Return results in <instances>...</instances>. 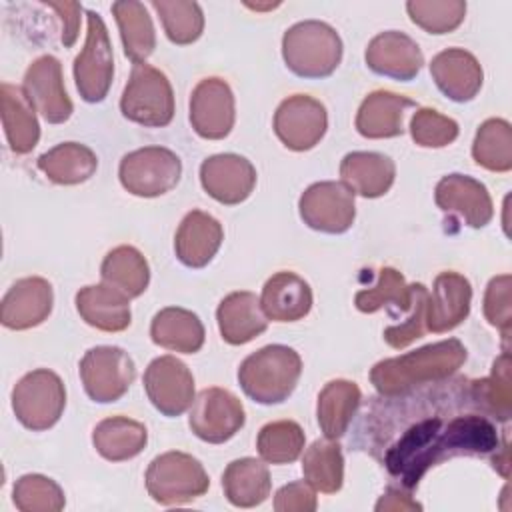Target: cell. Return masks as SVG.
<instances>
[{
	"label": "cell",
	"instance_id": "obj_1",
	"mask_svg": "<svg viewBox=\"0 0 512 512\" xmlns=\"http://www.w3.org/2000/svg\"><path fill=\"white\" fill-rule=\"evenodd\" d=\"M496 426L480 414L422 416L386 446L382 464L402 488L412 490L436 464L452 456H486L498 450Z\"/></svg>",
	"mask_w": 512,
	"mask_h": 512
},
{
	"label": "cell",
	"instance_id": "obj_2",
	"mask_svg": "<svg viewBox=\"0 0 512 512\" xmlns=\"http://www.w3.org/2000/svg\"><path fill=\"white\" fill-rule=\"evenodd\" d=\"M464 360V344L458 338H448L396 358L380 360L370 370V382L382 396L394 398L412 392L416 386L452 376Z\"/></svg>",
	"mask_w": 512,
	"mask_h": 512
},
{
	"label": "cell",
	"instance_id": "obj_3",
	"mask_svg": "<svg viewBox=\"0 0 512 512\" xmlns=\"http://www.w3.org/2000/svg\"><path fill=\"white\" fill-rule=\"evenodd\" d=\"M302 374L300 354L284 344H268L250 356L238 368L240 388L258 404H280L296 388Z\"/></svg>",
	"mask_w": 512,
	"mask_h": 512
},
{
	"label": "cell",
	"instance_id": "obj_4",
	"mask_svg": "<svg viewBox=\"0 0 512 512\" xmlns=\"http://www.w3.org/2000/svg\"><path fill=\"white\" fill-rule=\"evenodd\" d=\"M282 58L300 78H326L342 60V40L322 20L296 22L282 36Z\"/></svg>",
	"mask_w": 512,
	"mask_h": 512
},
{
	"label": "cell",
	"instance_id": "obj_5",
	"mask_svg": "<svg viewBox=\"0 0 512 512\" xmlns=\"http://www.w3.org/2000/svg\"><path fill=\"white\" fill-rule=\"evenodd\" d=\"M144 480L152 500L164 506L192 502L206 494L210 486L200 460L178 450L156 456L148 464Z\"/></svg>",
	"mask_w": 512,
	"mask_h": 512
},
{
	"label": "cell",
	"instance_id": "obj_6",
	"mask_svg": "<svg viewBox=\"0 0 512 512\" xmlns=\"http://www.w3.org/2000/svg\"><path fill=\"white\" fill-rule=\"evenodd\" d=\"M120 112L140 126H168L174 118V92L166 74L146 62L134 64L120 98Z\"/></svg>",
	"mask_w": 512,
	"mask_h": 512
},
{
	"label": "cell",
	"instance_id": "obj_7",
	"mask_svg": "<svg viewBox=\"0 0 512 512\" xmlns=\"http://www.w3.org/2000/svg\"><path fill=\"white\" fill-rule=\"evenodd\" d=\"M66 406V388L60 376L48 368L24 374L12 390V410L18 422L34 432L52 428Z\"/></svg>",
	"mask_w": 512,
	"mask_h": 512
},
{
	"label": "cell",
	"instance_id": "obj_8",
	"mask_svg": "<svg viewBox=\"0 0 512 512\" xmlns=\"http://www.w3.org/2000/svg\"><path fill=\"white\" fill-rule=\"evenodd\" d=\"M182 174V162L170 148L144 146L128 152L118 166L120 184L134 196L156 198L170 192Z\"/></svg>",
	"mask_w": 512,
	"mask_h": 512
},
{
	"label": "cell",
	"instance_id": "obj_9",
	"mask_svg": "<svg viewBox=\"0 0 512 512\" xmlns=\"http://www.w3.org/2000/svg\"><path fill=\"white\" fill-rule=\"evenodd\" d=\"M86 42L74 58V80L80 98L86 102H102L110 90L114 76V54L104 20L98 12H86Z\"/></svg>",
	"mask_w": 512,
	"mask_h": 512
},
{
	"label": "cell",
	"instance_id": "obj_10",
	"mask_svg": "<svg viewBox=\"0 0 512 512\" xmlns=\"http://www.w3.org/2000/svg\"><path fill=\"white\" fill-rule=\"evenodd\" d=\"M80 380L90 400L110 404L120 400L136 378L130 354L118 346H94L80 360Z\"/></svg>",
	"mask_w": 512,
	"mask_h": 512
},
{
	"label": "cell",
	"instance_id": "obj_11",
	"mask_svg": "<svg viewBox=\"0 0 512 512\" xmlns=\"http://www.w3.org/2000/svg\"><path fill=\"white\" fill-rule=\"evenodd\" d=\"M298 212L308 228L324 234H342L356 216L354 192L344 182H316L302 192Z\"/></svg>",
	"mask_w": 512,
	"mask_h": 512
},
{
	"label": "cell",
	"instance_id": "obj_12",
	"mask_svg": "<svg viewBox=\"0 0 512 512\" xmlns=\"http://www.w3.org/2000/svg\"><path fill=\"white\" fill-rule=\"evenodd\" d=\"M246 422L242 402L226 388H204L190 406V430L204 442L222 444Z\"/></svg>",
	"mask_w": 512,
	"mask_h": 512
},
{
	"label": "cell",
	"instance_id": "obj_13",
	"mask_svg": "<svg viewBox=\"0 0 512 512\" xmlns=\"http://www.w3.org/2000/svg\"><path fill=\"white\" fill-rule=\"evenodd\" d=\"M326 128L328 114L324 104L308 94L288 96L274 112V132L278 140L294 152L314 148Z\"/></svg>",
	"mask_w": 512,
	"mask_h": 512
},
{
	"label": "cell",
	"instance_id": "obj_14",
	"mask_svg": "<svg viewBox=\"0 0 512 512\" xmlns=\"http://www.w3.org/2000/svg\"><path fill=\"white\" fill-rule=\"evenodd\" d=\"M144 390L152 406L164 416H180L194 402V378L176 356L154 358L144 372Z\"/></svg>",
	"mask_w": 512,
	"mask_h": 512
},
{
	"label": "cell",
	"instance_id": "obj_15",
	"mask_svg": "<svg viewBox=\"0 0 512 512\" xmlns=\"http://www.w3.org/2000/svg\"><path fill=\"white\" fill-rule=\"evenodd\" d=\"M234 94L226 80L210 76L196 84L190 96V124L206 140H222L234 126Z\"/></svg>",
	"mask_w": 512,
	"mask_h": 512
},
{
	"label": "cell",
	"instance_id": "obj_16",
	"mask_svg": "<svg viewBox=\"0 0 512 512\" xmlns=\"http://www.w3.org/2000/svg\"><path fill=\"white\" fill-rule=\"evenodd\" d=\"M22 88L34 110L40 112L46 122L62 124L72 116L74 106L66 94L62 64L56 56L44 54L36 58L24 74Z\"/></svg>",
	"mask_w": 512,
	"mask_h": 512
},
{
	"label": "cell",
	"instance_id": "obj_17",
	"mask_svg": "<svg viewBox=\"0 0 512 512\" xmlns=\"http://www.w3.org/2000/svg\"><path fill=\"white\" fill-rule=\"evenodd\" d=\"M200 182L208 196L220 204L244 202L256 186V168L238 154H214L200 164Z\"/></svg>",
	"mask_w": 512,
	"mask_h": 512
},
{
	"label": "cell",
	"instance_id": "obj_18",
	"mask_svg": "<svg viewBox=\"0 0 512 512\" xmlns=\"http://www.w3.org/2000/svg\"><path fill=\"white\" fill-rule=\"evenodd\" d=\"M366 64L372 72L408 82L422 70L424 56L418 44L404 32L386 30L376 34L364 52Z\"/></svg>",
	"mask_w": 512,
	"mask_h": 512
},
{
	"label": "cell",
	"instance_id": "obj_19",
	"mask_svg": "<svg viewBox=\"0 0 512 512\" xmlns=\"http://www.w3.org/2000/svg\"><path fill=\"white\" fill-rule=\"evenodd\" d=\"M434 200L440 210L458 214L470 228H484L494 216V206L488 188L472 176H444L436 184Z\"/></svg>",
	"mask_w": 512,
	"mask_h": 512
},
{
	"label": "cell",
	"instance_id": "obj_20",
	"mask_svg": "<svg viewBox=\"0 0 512 512\" xmlns=\"http://www.w3.org/2000/svg\"><path fill=\"white\" fill-rule=\"evenodd\" d=\"M52 286L46 278L16 280L2 298L0 320L10 330H28L42 324L52 312Z\"/></svg>",
	"mask_w": 512,
	"mask_h": 512
},
{
	"label": "cell",
	"instance_id": "obj_21",
	"mask_svg": "<svg viewBox=\"0 0 512 512\" xmlns=\"http://www.w3.org/2000/svg\"><path fill=\"white\" fill-rule=\"evenodd\" d=\"M472 286L458 272H442L434 278L426 306V328L442 334L462 324L470 312Z\"/></svg>",
	"mask_w": 512,
	"mask_h": 512
},
{
	"label": "cell",
	"instance_id": "obj_22",
	"mask_svg": "<svg viewBox=\"0 0 512 512\" xmlns=\"http://www.w3.org/2000/svg\"><path fill=\"white\" fill-rule=\"evenodd\" d=\"M430 74L438 90L454 102H470L482 88V66L474 54L462 48L438 52L430 62Z\"/></svg>",
	"mask_w": 512,
	"mask_h": 512
},
{
	"label": "cell",
	"instance_id": "obj_23",
	"mask_svg": "<svg viewBox=\"0 0 512 512\" xmlns=\"http://www.w3.org/2000/svg\"><path fill=\"white\" fill-rule=\"evenodd\" d=\"M224 240L222 224L202 210L188 212L174 236V252L188 268H204L220 250Z\"/></svg>",
	"mask_w": 512,
	"mask_h": 512
},
{
	"label": "cell",
	"instance_id": "obj_24",
	"mask_svg": "<svg viewBox=\"0 0 512 512\" xmlns=\"http://www.w3.org/2000/svg\"><path fill=\"white\" fill-rule=\"evenodd\" d=\"M218 330L228 344H246L268 328V318L262 312L260 298L254 292L240 290L222 298L216 310Z\"/></svg>",
	"mask_w": 512,
	"mask_h": 512
},
{
	"label": "cell",
	"instance_id": "obj_25",
	"mask_svg": "<svg viewBox=\"0 0 512 512\" xmlns=\"http://www.w3.org/2000/svg\"><path fill=\"white\" fill-rule=\"evenodd\" d=\"M76 310L86 324L102 332H122L130 326V298L102 284L84 286L76 292Z\"/></svg>",
	"mask_w": 512,
	"mask_h": 512
},
{
	"label": "cell",
	"instance_id": "obj_26",
	"mask_svg": "<svg viewBox=\"0 0 512 512\" xmlns=\"http://www.w3.org/2000/svg\"><path fill=\"white\" fill-rule=\"evenodd\" d=\"M262 312L274 322H296L312 308V290L304 278L294 272H276L262 288Z\"/></svg>",
	"mask_w": 512,
	"mask_h": 512
},
{
	"label": "cell",
	"instance_id": "obj_27",
	"mask_svg": "<svg viewBox=\"0 0 512 512\" xmlns=\"http://www.w3.org/2000/svg\"><path fill=\"white\" fill-rule=\"evenodd\" d=\"M414 100L388 90L370 92L356 114V130L364 138H394L404 132V112L414 108Z\"/></svg>",
	"mask_w": 512,
	"mask_h": 512
},
{
	"label": "cell",
	"instance_id": "obj_28",
	"mask_svg": "<svg viewBox=\"0 0 512 512\" xmlns=\"http://www.w3.org/2000/svg\"><path fill=\"white\" fill-rule=\"evenodd\" d=\"M342 182L364 198L384 196L394 184V162L378 152H348L340 162Z\"/></svg>",
	"mask_w": 512,
	"mask_h": 512
},
{
	"label": "cell",
	"instance_id": "obj_29",
	"mask_svg": "<svg viewBox=\"0 0 512 512\" xmlns=\"http://www.w3.org/2000/svg\"><path fill=\"white\" fill-rule=\"evenodd\" d=\"M2 104V126L10 150L16 154H28L40 138V126L36 120V110L28 100L24 88L2 82L0 86Z\"/></svg>",
	"mask_w": 512,
	"mask_h": 512
},
{
	"label": "cell",
	"instance_id": "obj_30",
	"mask_svg": "<svg viewBox=\"0 0 512 512\" xmlns=\"http://www.w3.org/2000/svg\"><path fill=\"white\" fill-rule=\"evenodd\" d=\"M152 342L182 354H194L204 344V324L200 318L178 306H168L156 312L150 324Z\"/></svg>",
	"mask_w": 512,
	"mask_h": 512
},
{
	"label": "cell",
	"instance_id": "obj_31",
	"mask_svg": "<svg viewBox=\"0 0 512 512\" xmlns=\"http://www.w3.org/2000/svg\"><path fill=\"white\" fill-rule=\"evenodd\" d=\"M146 442V426L128 416L104 418L92 432V444L96 452L110 462H122L138 456Z\"/></svg>",
	"mask_w": 512,
	"mask_h": 512
},
{
	"label": "cell",
	"instance_id": "obj_32",
	"mask_svg": "<svg viewBox=\"0 0 512 512\" xmlns=\"http://www.w3.org/2000/svg\"><path fill=\"white\" fill-rule=\"evenodd\" d=\"M360 400H362V392L358 384L350 380H342V378L330 380L320 390L316 416H318L320 430L328 440H336L348 430L360 406Z\"/></svg>",
	"mask_w": 512,
	"mask_h": 512
},
{
	"label": "cell",
	"instance_id": "obj_33",
	"mask_svg": "<svg viewBox=\"0 0 512 512\" xmlns=\"http://www.w3.org/2000/svg\"><path fill=\"white\" fill-rule=\"evenodd\" d=\"M270 472L266 464L256 458L232 460L222 474L224 496L238 508H252L262 504L270 494Z\"/></svg>",
	"mask_w": 512,
	"mask_h": 512
},
{
	"label": "cell",
	"instance_id": "obj_34",
	"mask_svg": "<svg viewBox=\"0 0 512 512\" xmlns=\"http://www.w3.org/2000/svg\"><path fill=\"white\" fill-rule=\"evenodd\" d=\"M38 168L54 184L72 186L86 182L98 168L96 154L78 142H62L38 158Z\"/></svg>",
	"mask_w": 512,
	"mask_h": 512
},
{
	"label": "cell",
	"instance_id": "obj_35",
	"mask_svg": "<svg viewBox=\"0 0 512 512\" xmlns=\"http://www.w3.org/2000/svg\"><path fill=\"white\" fill-rule=\"evenodd\" d=\"M112 14L120 30L124 54L134 64L146 62L156 48V32L146 6L136 0H120L112 4Z\"/></svg>",
	"mask_w": 512,
	"mask_h": 512
},
{
	"label": "cell",
	"instance_id": "obj_36",
	"mask_svg": "<svg viewBox=\"0 0 512 512\" xmlns=\"http://www.w3.org/2000/svg\"><path fill=\"white\" fill-rule=\"evenodd\" d=\"M102 282L120 290L128 298H138L150 282V268L146 258L134 246H116L110 250L100 266Z\"/></svg>",
	"mask_w": 512,
	"mask_h": 512
},
{
	"label": "cell",
	"instance_id": "obj_37",
	"mask_svg": "<svg viewBox=\"0 0 512 512\" xmlns=\"http://www.w3.org/2000/svg\"><path fill=\"white\" fill-rule=\"evenodd\" d=\"M512 378H510V354L502 352L492 366V374L482 380L470 382V400L482 414L494 416L502 422L510 418L512 404Z\"/></svg>",
	"mask_w": 512,
	"mask_h": 512
},
{
	"label": "cell",
	"instance_id": "obj_38",
	"mask_svg": "<svg viewBox=\"0 0 512 512\" xmlns=\"http://www.w3.org/2000/svg\"><path fill=\"white\" fill-rule=\"evenodd\" d=\"M302 472L312 488L324 494L338 492L344 482V458L340 446L328 440L312 442L304 452Z\"/></svg>",
	"mask_w": 512,
	"mask_h": 512
},
{
	"label": "cell",
	"instance_id": "obj_39",
	"mask_svg": "<svg viewBox=\"0 0 512 512\" xmlns=\"http://www.w3.org/2000/svg\"><path fill=\"white\" fill-rule=\"evenodd\" d=\"M472 158L478 166L492 172L512 168V126L502 118H488L476 130Z\"/></svg>",
	"mask_w": 512,
	"mask_h": 512
},
{
	"label": "cell",
	"instance_id": "obj_40",
	"mask_svg": "<svg viewBox=\"0 0 512 512\" xmlns=\"http://www.w3.org/2000/svg\"><path fill=\"white\" fill-rule=\"evenodd\" d=\"M304 430L294 420H276L260 428L256 438L258 454L268 464H290L304 450Z\"/></svg>",
	"mask_w": 512,
	"mask_h": 512
},
{
	"label": "cell",
	"instance_id": "obj_41",
	"mask_svg": "<svg viewBox=\"0 0 512 512\" xmlns=\"http://www.w3.org/2000/svg\"><path fill=\"white\" fill-rule=\"evenodd\" d=\"M354 304L360 312H376L386 306L406 312L412 304V286L406 284L396 268L386 266L378 272V282L372 288L356 292Z\"/></svg>",
	"mask_w": 512,
	"mask_h": 512
},
{
	"label": "cell",
	"instance_id": "obj_42",
	"mask_svg": "<svg viewBox=\"0 0 512 512\" xmlns=\"http://www.w3.org/2000/svg\"><path fill=\"white\" fill-rule=\"evenodd\" d=\"M152 8L158 12L160 22L164 26V32L170 42L178 46L192 44L200 38L204 30V14L198 2H164L154 0Z\"/></svg>",
	"mask_w": 512,
	"mask_h": 512
},
{
	"label": "cell",
	"instance_id": "obj_43",
	"mask_svg": "<svg viewBox=\"0 0 512 512\" xmlns=\"http://www.w3.org/2000/svg\"><path fill=\"white\" fill-rule=\"evenodd\" d=\"M12 500L22 512H60L66 504L62 488L42 474H24L18 478Z\"/></svg>",
	"mask_w": 512,
	"mask_h": 512
},
{
	"label": "cell",
	"instance_id": "obj_44",
	"mask_svg": "<svg viewBox=\"0 0 512 512\" xmlns=\"http://www.w3.org/2000/svg\"><path fill=\"white\" fill-rule=\"evenodd\" d=\"M410 20L430 34H446L456 30L466 16L462 0H410L406 2Z\"/></svg>",
	"mask_w": 512,
	"mask_h": 512
},
{
	"label": "cell",
	"instance_id": "obj_45",
	"mask_svg": "<svg viewBox=\"0 0 512 512\" xmlns=\"http://www.w3.org/2000/svg\"><path fill=\"white\" fill-rule=\"evenodd\" d=\"M410 134L422 148H444L458 138V124L432 108H418L410 120Z\"/></svg>",
	"mask_w": 512,
	"mask_h": 512
},
{
	"label": "cell",
	"instance_id": "obj_46",
	"mask_svg": "<svg viewBox=\"0 0 512 512\" xmlns=\"http://www.w3.org/2000/svg\"><path fill=\"white\" fill-rule=\"evenodd\" d=\"M412 286V304H410V316L402 322V324H396V326H388L384 330V340L400 350V348H406L410 342H414L416 338L424 336V332L428 330L426 328V306H428V288L420 282L416 284H410Z\"/></svg>",
	"mask_w": 512,
	"mask_h": 512
},
{
	"label": "cell",
	"instance_id": "obj_47",
	"mask_svg": "<svg viewBox=\"0 0 512 512\" xmlns=\"http://www.w3.org/2000/svg\"><path fill=\"white\" fill-rule=\"evenodd\" d=\"M510 274L494 276L488 282L486 294H484V316L486 320L502 330L504 340L510 334L512 326V304H510Z\"/></svg>",
	"mask_w": 512,
	"mask_h": 512
},
{
	"label": "cell",
	"instance_id": "obj_48",
	"mask_svg": "<svg viewBox=\"0 0 512 512\" xmlns=\"http://www.w3.org/2000/svg\"><path fill=\"white\" fill-rule=\"evenodd\" d=\"M276 512H312L316 510V494L308 482H290L274 496Z\"/></svg>",
	"mask_w": 512,
	"mask_h": 512
},
{
	"label": "cell",
	"instance_id": "obj_49",
	"mask_svg": "<svg viewBox=\"0 0 512 512\" xmlns=\"http://www.w3.org/2000/svg\"><path fill=\"white\" fill-rule=\"evenodd\" d=\"M46 6L58 12V16L62 20L60 40H62V44L66 48H70L76 42V38H78L82 6L78 2H46Z\"/></svg>",
	"mask_w": 512,
	"mask_h": 512
},
{
	"label": "cell",
	"instance_id": "obj_50",
	"mask_svg": "<svg viewBox=\"0 0 512 512\" xmlns=\"http://www.w3.org/2000/svg\"><path fill=\"white\" fill-rule=\"evenodd\" d=\"M378 512H406V510H422V504L412 500L408 494L400 492V488H388L386 494L376 504Z\"/></svg>",
	"mask_w": 512,
	"mask_h": 512
}]
</instances>
